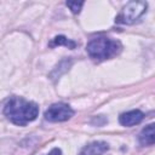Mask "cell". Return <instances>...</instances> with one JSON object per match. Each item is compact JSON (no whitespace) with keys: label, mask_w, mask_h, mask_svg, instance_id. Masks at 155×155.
<instances>
[{"label":"cell","mask_w":155,"mask_h":155,"mask_svg":"<svg viewBox=\"0 0 155 155\" xmlns=\"http://www.w3.org/2000/svg\"><path fill=\"white\" fill-rule=\"evenodd\" d=\"M4 114L12 124L17 126H25L38 117L39 107L34 102L13 96L6 102L4 107Z\"/></svg>","instance_id":"1"},{"label":"cell","mask_w":155,"mask_h":155,"mask_svg":"<svg viewBox=\"0 0 155 155\" xmlns=\"http://www.w3.org/2000/svg\"><path fill=\"white\" fill-rule=\"evenodd\" d=\"M122 45L120 41L107 38V36H97L88 41L86 46V51L88 56L94 61H105L115 57L120 53Z\"/></svg>","instance_id":"2"},{"label":"cell","mask_w":155,"mask_h":155,"mask_svg":"<svg viewBox=\"0 0 155 155\" xmlns=\"http://www.w3.org/2000/svg\"><path fill=\"white\" fill-rule=\"evenodd\" d=\"M147 8L148 2L145 1H130L122 7L115 21L119 24H134L147 13Z\"/></svg>","instance_id":"3"},{"label":"cell","mask_w":155,"mask_h":155,"mask_svg":"<svg viewBox=\"0 0 155 155\" xmlns=\"http://www.w3.org/2000/svg\"><path fill=\"white\" fill-rule=\"evenodd\" d=\"M74 115V110L65 103H54L45 111V119L50 122H63Z\"/></svg>","instance_id":"4"},{"label":"cell","mask_w":155,"mask_h":155,"mask_svg":"<svg viewBox=\"0 0 155 155\" xmlns=\"http://www.w3.org/2000/svg\"><path fill=\"white\" fill-rule=\"evenodd\" d=\"M143 119H144V113H142L138 109H134V110L122 113L119 116V122L122 126L131 127V126H134V125H138L139 122H142Z\"/></svg>","instance_id":"5"},{"label":"cell","mask_w":155,"mask_h":155,"mask_svg":"<svg viewBox=\"0 0 155 155\" xmlns=\"http://www.w3.org/2000/svg\"><path fill=\"white\" fill-rule=\"evenodd\" d=\"M109 150V144L103 140H96L85 145L79 155H103Z\"/></svg>","instance_id":"6"},{"label":"cell","mask_w":155,"mask_h":155,"mask_svg":"<svg viewBox=\"0 0 155 155\" xmlns=\"http://www.w3.org/2000/svg\"><path fill=\"white\" fill-rule=\"evenodd\" d=\"M138 140L142 145H147V147H150V145L154 144L155 137H154V125L153 124L147 125L140 131V133L138 136Z\"/></svg>","instance_id":"7"},{"label":"cell","mask_w":155,"mask_h":155,"mask_svg":"<svg viewBox=\"0 0 155 155\" xmlns=\"http://www.w3.org/2000/svg\"><path fill=\"white\" fill-rule=\"evenodd\" d=\"M62 45H64V46H67L69 48H75L76 47V42L73 41V40H70V39H68V38H65L64 35H58V36L53 38L52 41L50 42V46L51 47L62 46Z\"/></svg>","instance_id":"8"},{"label":"cell","mask_w":155,"mask_h":155,"mask_svg":"<svg viewBox=\"0 0 155 155\" xmlns=\"http://www.w3.org/2000/svg\"><path fill=\"white\" fill-rule=\"evenodd\" d=\"M70 10H71V12L73 13H79L80 12V10H81V7H82V5H84V2H71V1H69V2H67L65 4Z\"/></svg>","instance_id":"9"},{"label":"cell","mask_w":155,"mask_h":155,"mask_svg":"<svg viewBox=\"0 0 155 155\" xmlns=\"http://www.w3.org/2000/svg\"><path fill=\"white\" fill-rule=\"evenodd\" d=\"M47 155H62V151H61V149L54 148V149H52V150L50 151V154H47Z\"/></svg>","instance_id":"10"}]
</instances>
